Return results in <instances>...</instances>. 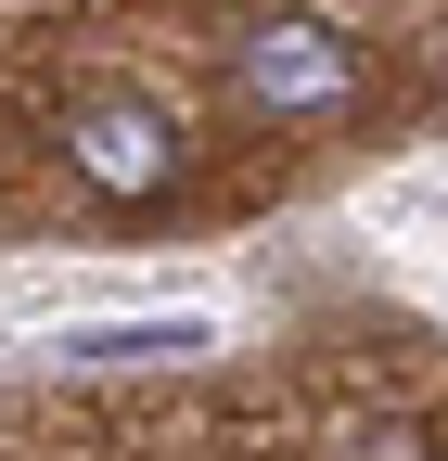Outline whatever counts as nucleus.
<instances>
[{
	"mask_svg": "<svg viewBox=\"0 0 448 461\" xmlns=\"http://www.w3.org/2000/svg\"><path fill=\"white\" fill-rule=\"evenodd\" d=\"M51 141H65V180H77V193H103V205H154V193H180V167H193L180 103H166V90H129V77L65 90Z\"/></svg>",
	"mask_w": 448,
	"mask_h": 461,
	"instance_id": "1",
	"label": "nucleus"
},
{
	"mask_svg": "<svg viewBox=\"0 0 448 461\" xmlns=\"http://www.w3.org/2000/svg\"><path fill=\"white\" fill-rule=\"evenodd\" d=\"M231 90L269 129H320V115H346L372 77H359V39H333L320 14H256L231 39Z\"/></svg>",
	"mask_w": 448,
	"mask_h": 461,
	"instance_id": "2",
	"label": "nucleus"
},
{
	"mask_svg": "<svg viewBox=\"0 0 448 461\" xmlns=\"http://www.w3.org/2000/svg\"><path fill=\"white\" fill-rule=\"evenodd\" d=\"M218 321L205 308H166V321H77V333H51V359L65 372H154V359H205Z\"/></svg>",
	"mask_w": 448,
	"mask_h": 461,
	"instance_id": "3",
	"label": "nucleus"
}]
</instances>
